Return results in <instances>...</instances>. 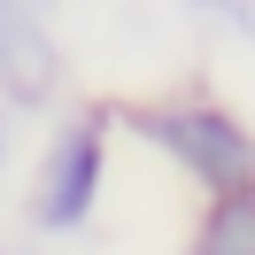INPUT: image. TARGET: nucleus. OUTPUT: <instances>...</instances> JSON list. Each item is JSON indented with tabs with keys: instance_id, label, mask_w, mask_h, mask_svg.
Instances as JSON below:
<instances>
[{
	"instance_id": "nucleus-5",
	"label": "nucleus",
	"mask_w": 255,
	"mask_h": 255,
	"mask_svg": "<svg viewBox=\"0 0 255 255\" xmlns=\"http://www.w3.org/2000/svg\"><path fill=\"white\" fill-rule=\"evenodd\" d=\"M0 147H8V131H0Z\"/></svg>"
},
{
	"instance_id": "nucleus-2",
	"label": "nucleus",
	"mask_w": 255,
	"mask_h": 255,
	"mask_svg": "<svg viewBox=\"0 0 255 255\" xmlns=\"http://www.w3.org/2000/svg\"><path fill=\"white\" fill-rule=\"evenodd\" d=\"M93 178H101V147H93V131H70V139L54 147V162H47L39 217H47V224H78L85 201H93Z\"/></svg>"
},
{
	"instance_id": "nucleus-1",
	"label": "nucleus",
	"mask_w": 255,
	"mask_h": 255,
	"mask_svg": "<svg viewBox=\"0 0 255 255\" xmlns=\"http://www.w3.org/2000/svg\"><path fill=\"white\" fill-rule=\"evenodd\" d=\"M147 131H155V139H170L178 155H186L193 170L224 193V201L248 186V162H255V155H248V139H240L232 116H217V109H178V116H147Z\"/></svg>"
},
{
	"instance_id": "nucleus-3",
	"label": "nucleus",
	"mask_w": 255,
	"mask_h": 255,
	"mask_svg": "<svg viewBox=\"0 0 255 255\" xmlns=\"http://www.w3.org/2000/svg\"><path fill=\"white\" fill-rule=\"evenodd\" d=\"M0 78L23 101H39L54 85V47H47V31H39L31 16H0Z\"/></svg>"
},
{
	"instance_id": "nucleus-4",
	"label": "nucleus",
	"mask_w": 255,
	"mask_h": 255,
	"mask_svg": "<svg viewBox=\"0 0 255 255\" xmlns=\"http://www.w3.org/2000/svg\"><path fill=\"white\" fill-rule=\"evenodd\" d=\"M193 255H255V209H248V193L217 201V217L201 224V248Z\"/></svg>"
}]
</instances>
